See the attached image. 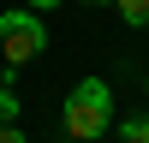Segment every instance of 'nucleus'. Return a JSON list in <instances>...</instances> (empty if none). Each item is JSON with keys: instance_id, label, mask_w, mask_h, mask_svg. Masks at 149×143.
<instances>
[{"instance_id": "9", "label": "nucleus", "mask_w": 149, "mask_h": 143, "mask_svg": "<svg viewBox=\"0 0 149 143\" xmlns=\"http://www.w3.org/2000/svg\"><path fill=\"white\" fill-rule=\"evenodd\" d=\"M143 90H149V78H143Z\"/></svg>"}, {"instance_id": "6", "label": "nucleus", "mask_w": 149, "mask_h": 143, "mask_svg": "<svg viewBox=\"0 0 149 143\" xmlns=\"http://www.w3.org/2000/svg\"><path fill=\"white\" fill-rule=\"evenodd\" d=\"M0 143H24V131L18 125H0Z\"/></svg>"}, {"instance_id": "2", "label": "nucleus", "mask_w": 149, "mask_h": 143, "mask_svg": "<svg viewBox=\"0 0 149 143\" xmlns=\"http://www.w3.org/2000/svg\"><path fill=\"white\" fill-rule=\"evenodd\" d=\"M48 48V24L36 12H0V54H6V83L18 66H30L36 54Z\"/></svg>"}, {"instance_id": "1", "label": "nucleus", "mask_w": 149, "mask_h": 143, "mask_svg": "<svg viewBox=\"0 0 149 143\" xmlns=\"http://www.w3.org/2000/svg\"><path fill=\"white\" fill-rule=\"evenodd\" d=\"M107 125H113V90L102 78H84L66 95V137L72 143H102Z\"/></svg>"}, {"instance_id": "5", "label": "nucleus", "mask_w": 149, "mask_h": 143, "mask_svg": "<svg viewBox=\"0 0 149 143\" xmlns=\"http://www.w3.org/2000/svg\"><path fill=\"white\" fill-rule=\"evenodd\" d=\"M12 113H18V95H12V83H0V125H12Z\"/></svg>"}, {"instance_id": "8", "label": "nucleus", "mask_w": 149, "mask_h": 143, "mask_svg": "<svg viewBox=\"0 0 149 143\" xmlns=\"http://www.w3.org/2000/svg\"><path fill=\"white\" fill-rule=\"evenodd\" d=\"M84 6H102V0H84Z\"/></svg>"}, {"instance_id": "7", "label": "nucleus", "mask_w": 149, "mask_h": 143, "mask_svg": "<svg viewBox=\"0 0 149 143\" xmlns=\"http://www.w3.org/2000/svg\"><path fill=\"white\" fill-rule=\"evenodd\" d=\"M54 6H66V0H30V12H54Z\"/></svg>"}, {"instance_id": "4", "label": "nucleus", "mask_w": 149, "mask_h": 143, "mask_svg": "<svg viewBox=\"0 0 149 143\" xmlns=\"http://www.w3.org/2000/svg\"><path fill=\"white\" fill-rule=\"evenodd\" d=\"M125 24H149V0H113Z\"/></svg>"}, {"instance_id": "3", "label": "nucleus", "mask_w": 149, "mask_h": 143, "mask_svg": "<svg viewBox=\"0 0 149 143\" xmlns=\"http://www.w3.org/2000/svg\"><path fill=\"white\" fill-rule=\"evenodd\" d=\"M119 143H149V119H143V113L119 119Z\"/></svg>"}]
</instances>
